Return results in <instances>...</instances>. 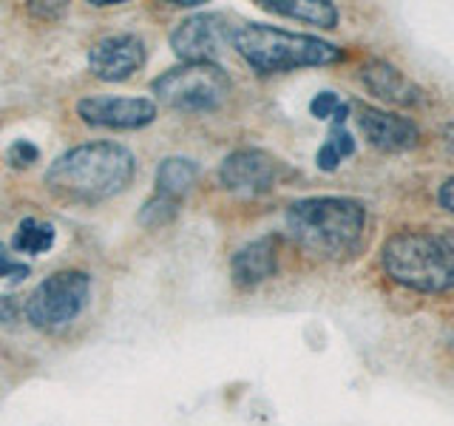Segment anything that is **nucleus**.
I'll use <instances>...</instances> for the list:
<instances>
[{
  "instance_id": "obj_1",
  "label": "nucleus",
  "mask_w": 454,
  "mask_h": 426,
  "mask_svg": "<svg viewBox=\"0 0 454 426\" xmlns=\"http://www.w3.org/2000/svg\"><path fill=\"white\" fill-rule=\"evenodd\" d=\"M290 236L321 259H352L364 245L366 205L352 196H307L284 213Z\"/></svg>"
},
{
  "instance_id": "obj_2",
  "label": "nucleus",
  "mask_w": 454,
  "mask_h": 426,
  "mask_svg": "<svg viewBox=\"0 0 454 426\" xmlns=\"http://www.w3.org/2000/svg\"><path fill=\"white\" fill-rule=\"evenodd\" d=\"M134 179V154L120 142H85L68 148L46 170L51 193L68 202H103L122 193Z\"/></svg>"
},
{
  "instance_id": "obj_3",
  "label": "nucleus",
  "mask_w": 454,
  "mask_h": 426,
  "mask_svg": "<svg viewBox=\"0 0 454 426\" xmlns=\"http://www.w3.org/2000/svg\"><path fill=\"white\" fill-rule=\"evenodd\" d=\"M231 43L259 75H284V71L330 66L344 60V51L330 40H321L316 35L284 32V28L264 23H245L233 28Z\"/></svg>"
},
{
  "instance_id": "obj_4",
  "label": "nucleus",
  "mask_w": 454,
  "mask_h": 426,
  "mask_svg": "<svg viewBox=\"0 0 454 426\" xmlns=\"http://www.w3.org/2000/svg\"><path fill=\"white\" fill-rule=\"evenodd\" d=\"M387 276L418 293L454 288V241L429 231H397L380 248Z\"/></svg>"
},
{
  "instance_id": "obj_5",
  "label": "nucleus",
  "mask_w": 454,
  "mask_h": 426,
  "mask_svg": "<svg viewBox=\"0 0 454 426\" xmlns=\"http://www.w3.org/2000/svg\"><path fill=\"white\" fill-rule=\"evenodd\" d=\"M160 103L176 111H213L231 94V77L216 63H182L151 83Z\"/></svg>"
},
{
  "instance_id": "obj_6",
  "label": "nucleus",
  "mask_w": 454,
  "mask_h": 426,
  "mask_svg": "<svg viewBox=\"0 0 454 426\" xmlns=\"http://www.w3.org/2000/svg\"><path fill=\"white\" fill-rule=\"evenodd\" d=\"M91 293V276L82 270H57L26 298V319L40 330H57L74 321Z\"/></svg>"
},
{
  "instance_id": "obj_7",
  "label": "nucleus",
  "mask_w": 454,
  "mask_h": 426,
  "mask_svg": "<svg viewBox=\"0 0 454 426\" xmlns=\"http://www.w3.org/2000/svg\"><path fill=\"white\" fill-rule=\"evenodd\" d=\"M233 28L227 26L224 14L216 12H196L184 18L174 35H170V49L182 57V63H213L231 43Z\"/></svg>"
},
{
  "instance_id": "obj_8",
  "label": "nucleus",
  "mask_w": 454,
  "mask_h": 426,
  "mask_svg": "<svg viewBox=\"0 0 454 426\" xmlns=\"http://www.w3.org/2000/svg\"><path fill=\"white\" fill-rule=\"evenodd\" d=\"M284 174V165L273 154L262 148H241L224 156L219 165V182L227 191L241 196H259L276 188L278 177Z\"/></svg>"
},
{
  "instance_id": "obj_9",
  "label": "nucleus",
  "mask_w": 454,
  "mask_h": 426,
  "mask_svg": "<svg viewBox=\"0 0 454 426\" xmlns=\"http://www.w3.org/2000/svg\"><path fill=\"white\" fill-rule=\"evenodd\" d=\"M77 114L82 122L97 128L137 131L156 120V103L151 97H82Z\"/></svg>"
},
{
  "instance_id": "obj_10",
  "label": "nucleus",
  "mask_w": 454,
  "mask_h": 426,
  "mask_svg": "<svg viewBox=\"0 0 454 426\" xmlns=\"http://www.w3.org/2000/svg\"><path fill=\"white\" fill-rule=\"evenodd\" d=\"M355 120L364 137L369 139V146L387 154H403L420 146V128L415 120L392 114L387 108H375L366 103H355Z\"/></svg>"
},
{
  "instance_id": "obj_11",
  "label": "nucleus",
  "mask_w": 454,
  "mask_h": 426,
  "mask_svg": "<svg viewBox=\"0 0 454 426\" xmlns=\"http://www.w3.org/2000/svg\"><path fill=\"white\" fill-rule=\"evenodd\" d=\"M145 43L137 35H108L89 51L91 75L106 83H122L145 66Z\"/></svg>"
},
{
  "instance_id": "obj_12",
  "label": "nucleus",
  "mask_w": 454,
  "mask_h": 426,
  "mask_svg": "<svg viewBox=\"0 0 454 426\" xmlns=\"http://www.w3.org/2000/svg\"><path fill=\"white\" fill-rule=\"evenodd\" d=\"M358 77L366 85L369 94H375L378 99H383V103H389V106L411 108L423 99L420 85L415 80H409L397 66L380 60V57L366 60L358 71Z\"/></svg>"
},
{
  "instance_id": "obj_13",
  "label": "nucleus",
  "mask_w": 454,
  "mask_h": 426,
  "mask_svg": "<svg viewBox=\"0 0 454 426\" xmlns=\"http://www.w3.org/2000/svg\"><path fill=\"white\" fill-rule=\"evenodd\" d=\"M278 270V236H262L239 248L231 259V276L236 288H255V284L276 276Z\"/></svg>"
},
{
  "instance_id": "obj_14",
  "label": "nucleus",
  "mask_w": 454,
  "mask_h": 426,
  "mask_svg": "<svg viewBox=\"0 0 454 426\" xmlns=\"http://www.w3.org/2000/svg\"><path fill=\"white\" fill-rule=\"evenodd\" d=\"M262 9L318 28L338 26V6L330 0H262Z\"/></svg>"
},
{
  "instance_id": "obj_15",
  "label": "nucleus",
  "mask_w": 454,
  "mask_h": 426,
  "mask_svg": "<svg viewBox=\"0 0 454 426\" xmlns=\"http://www.w3.org/2000/svg\"><path fill=\"white\" fill-rule=\"evenodd\" d=\"M196 177H199V162L188 160V156H168L156 168V193L182 199L193 188Z\"/></svg>"
},
{
  "instance_id": "obj_16",
  "label": "nucleus",
  "mask_w": 454,
  "mask_h": 426,
  "mask_svg": "<svg viewBox=\"0 0 454 426\" xmlns=\"http://www.w3.org/2000/svg\"><path fill=\"white\" fill-rule=\"evenodd\" d=\"M12 248L18 253H28V256L49 253L54 248V225L35 219V217H26L18 225V231H14Z\"/></svg>"
},
{
  "instance_id": "obj_17",
  "label": "nucleus",
  "mask_w": 454,
  "mask_h": 426,
  "mask_svg": "<svg viewBox=\"0 0 454 426\" xmlns=\"http://www.w3.org/2000/svg\"><path fill=\"white\" fill-rule=\"evenodd\" d=\"M179 213V199L165 196V193H153L151 199H145V205L139 208L137 222L142 227H162L168 225Z\"/></svg>"
},
{
  "instance_id": "obj_18",
  "label": "nucleus",
  "mask_w": 454,
  "mask_h": 426,
  "mask_svg": "<svg viewBox=\"0 0 454 426\" xmlns=\"http://www.w3.org/2000/svg\"><path fill=\"white\" fill-rule=\"evenodd\" d=\"M6 160L14 168H28L32 162L40 160V148L35 146V142H28V139H14L9 146V151H6Z\"/></svg>"
},
{
  "instance_id": "obj_19",
  "label": "nucleus",
  "mask_w": 454,
  "mask_h": 426,
  "mask_svg": "<svg viewBox=\"0 0 454 426\" xmlns=\"http://www.w3.org/2000/svg\"><path fill=\"white\" fill-rule=\"evenodd\" d=\"M326 142L335 148V154L340 156V160H347V156L355 154V137L347 131V125H330V137H326Z\"/></svg>"
},
{
  "instance_id": "obj_20",
  "label": "nucleus",
  "mask_w": 454,
  "mask_h": 426,
  "mask_svg": "<svg viewBox=\"0 0 454 426\" xmlns=\"http://www.w3.org/2000/svg\"><path fill=\"white\" fill-rule=\"evenodd\" d=\"M28 273H32V267H28V264H20V262H14L12 256H9L6 241H0V279L9 276L12 281H23Z\"/></svg>"
},
{
  "instance_id": "obj_21",
  "label": "nucleus",
  "mask_w": 454,
  "mask_h": 426,
  "mask_svg": "<svg viewBox=\"0 0 454 426\" xmlns=\"http://www.w3.org/2000/svg\"><path fill=\"white\" fill-rule=\"evenodd\" d=\"M338 106H340V99H338V94H335V91H321V94L312 97L309 114H312V117H316V120H330Z\"/></svg>"
},
{
  "instance_id": "obj_22",
  "label": "nucleus",
  "mask_w": 454,
  "mask_h": 426,
  "mask_svg": "<svg viewBox=\"0 0 454 426\" xmlns=\"http://www.w3.org/2000/svg\"><path fill=\"white\" fill-rule=\"evenodd\" d=\"M316 165L324 170V174H333V170H338L340 156L335 154V148L330 146V142H324V146L318 148V154H316Z\"/></svg>"
},
{
  "instance_id": "obj_23",
  "label": "nucleus",
  "mask_w": 454,
  "mask_h": 426,
  "mask_svg": "<svg viewBox=\"0 0 454 426\" xmlns=\"http://www.w3.org/2000/svg\"><path fill=\"white\" fill-rule=\"evenodd\" d=\"M18 316H20L18 302H14L12 296H0V321H4V324H14V321H18Z\"/></svg>"
},
{
  "instance_id": "obj_24",
  "label": "nucleus",
  "mask_w": 454,
  "mask_h": 426,
  "mask_svg": "<svg viewBox=\"0 0 454 426\" xmlns=\"http://www.w3.org/2000/svg\"><path fill=\"white\" fill-rule=\"evenodd\" d=\"M437 202L443 205L449 213H454V177L446 179L443 185H440V191H437Z\"/></svg>"
},
{
  "instance_id": "obj_25",
  "label": "nucleus",
  "mask_w": 454,
  "mask_h": 426,
  "mask_svg": "<svg viewBox=\"0 0 454 426\" xmlns=\"http://www.w3.org/2000/svg\"><path fill=\"white\" fill-rule=\"evenodd\" d=\"M32 9V14H37V18H51V14H57V18H60V14L66 12V6L60 4V6H49V4H35V6H28Z\"/></svg>"
},
{
  "instance_id": "obj_26",
  "label": "nucleus",
  "mask_w": 454,
  "mask_h": 426,
  "mask_svg": "<svg viewBox=\"0 0 454 426\" xmlns=\"http://www.w3.org/2000/svg\"><path fill=\"white\" fill-rule=\"evenodd\" d=\"M443 137H446V146L454 151V125H446V131H443Z\"/></svg>"
}]
</instances>
